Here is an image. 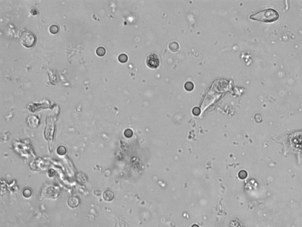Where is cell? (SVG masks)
Here are the masks:
<instances>
[{"instance_id": "7a4b0ae2", "label": "cell", "mask_w": 302, "mask_h": 227, "mask_svg": "<svg viewBox=\"0 0 302 227\" xmlns=\"http://www.w3.org/2000/svg\"><path fill=\"white\" fill-rule=\"evenodd\" d=\"M36 42V37L34 35L28 32H24L21 36V44L27 48L31 47Z\"/></svg>"}, {"instance_id": "6da1fadb", "label": "cell", "mask_w": 302, "mask_h": 227, "mask_svg": "<svg viewBox=\"0 0 302 227\" xmlns=\"http://www.w3.org/2000/svg\"><path fill=\"white\" fill-rule=\"evenodd\" d=\"M250 18L251 20L258 21L273 22L278 19L279 14L276 10L272 8H269L260 11L257 13L251 15Z\"/></svg>"}, {"instance_id": "277c9868", "label": "cell", "mask_w": 302, "mask_h": 227, "mask_svg": "<svg viewBox=\"0 0 302 227\" xmlns=\"http://www.w3.org/2000/svg\"><path fill=\"white\" fill-rule=\"evenodd\" d=\"M103 198L106 201H111L114 198V193L110 190H106L103 194Z\"/></svg>"}, {"instance_id": "9c48e42d", "label": "cell", "mask_w": 302, "mask_h": 227, "mask_svg": "<svg viewBox=\"0 0 302 227\" xmlns=\"http://www.w3.org/2000/svg\"><path fill=\"white\" fill-rule=\"evenodd\" d=\"M127 57L125 55H123V54L119 56V61L121 62H126L127 61Z\"/></svg>"}, {"instance_id": "ba28073f", "label": "cell", "mask_w": 302, "mask_h": 227, "mask_svg": "<svg viewBox=\"0 0 302 227\" xmlns=\"http://www.w3.org/2000/svg\"><path fill=\"white\" fill-rule=\"evenodd\" d=\"M57 151L58 153V154H60V155H63L66 153V149L63 146H60L58 147L57 150Z\"/></svg>"}, {"instance_id": "5b68a950", "label": "cell", "mask_w": 302, "mask_h": 227, "mask_svg": "<svg viewBox=\"0 0 302 227\" xmlns=\"http://www.w3.org/2000/svg\"><path fill=\"white\" fill-rule=\"evenodd\" d=\"M79 204V200L76 197H71L68 200V205L70 207L74 208L77 207Z\"/></svg>"}, {"instance_id": "8992f818", "label": "cell", "mask_w": 302, "mask_h": 227, "mask_svg": "<svg viewBox=\"0 0 302 227\" xmlns=\"http://www.w3.org/2000/svg\"><path fill=\"white\" fill-rule=\"evenodd\" d=\"M96 53L99 56H103L104 54H105V49H104L102 47H100L97 49Z\"/></svg>"}, {"instance_id": "3957f363", "label": "cell", "mask_w": 302, "mask_h": 227, "mask_svg": "<svg viewBox=\"0 0 302 227\" xmlns=\"http://www.w3.org/2000/svg\"><path fill=\"white\" fill-rule=\"evenodd\" d=\"M147 66L152 69H156L159 66V59L156 53H150L146 58Z\"/></svg>"}, {"instance_id": "52a82bcc", "label": "cell", "mask_w": 302, "mask_h": 227, "mask_svg": "<svg viewBox=\"0 0 302 227\" xmlns=\"http://www.w3.org/2000/svg\"><path fill=\"white\" fill-rule=\"evenodd\" d=\"M22 194L23 196H25L26 198H28L31 195L32 192L30 189H26L24 190H23Z\"/></svg>"}]
</instances>
